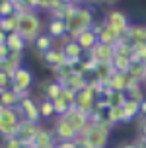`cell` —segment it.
I'll use <instances>...</instances> for the list:
<instances>
[{
    "label": "cell",
    "instance_id": "obj_35",
    "mask_svg": "<svg viewBox=\"0 0 146 148\" xmlns=\"http://www.w3.org/2000/svg\"><path fill=\"white\" fill-rule=\"evenodd\" d=\"M142 62L146 66V43L144 45H138V47H134V53H132V62Z\"/></svg>",
    "mask_w": 146,
    "mask_h": 148
},
{
    "label": "cell",
    "instance_id": "obj_43",
    "mask_svg": "<svg viewBox=\"0 0 146 148\" xmlns=\"http://www.w3.org/2000/svg\"><path fill=\"white\" fill-rule=\"evenodd\" d=\"M10 55V49H8V45L4 43V45H0V60H4Z\"/></svg>",
    "mask_w": 146,
    "mask_h": 148
},
{
    "label": "cell",
    "instance_id": "obj_33",
    "mask_svg": "<svg viewBox=\"0 0 146 148\" xmlns=\"http://www.w3.org/2000/svg\"><path fill=\"white\" fill-rule=\"evenodd\" d=\"M62 6V2L60 0H41L39 2V8H37V12H45V14H53L55 10Z\"/></svg>",
    "mask_w": 146,
    "mask_h": 148
},
{
    "label": "cell",
    "instance_id": "obj_8",
    "mask_svg": "<svg viewBox=\"0 0 146 148\" xmlns=\"http://www.w3.org/2000/svg\"><path fill=\"white\" fill-rule=\"evenodd\" d=\"M18 109L22 111V115L25 121H31V123H41V111H39V99L33 96H25L20 99L18 103Z\"/></svg>",
    "mask_w": 146,
    "mask_h": 148
},
{
    "label": "cell",
    "instance_id": "obj_42",
    "mask_svg": "<svg viewBox=\"0 0 146 148\" xmlns=\"http://www.w3.org/2000/svg\"><path fill=\"white\" fill-rule=\"evenodd\" d=\"M22 2L29 8V10H37V8H39V2H41V0H22Z\"/></svg>",
    "mask_w": 146,
    "mask_h": 148
},
{
    "label": "cell",
    "instance_id": "obj_50",
    "mask_svg": "<svg viewBox=\"0 0 146 148\" xmlns=\"http://www.w3.org/2000/svg\"><path fill=\"white\" fill-rule=\"evenodd\" d=\"M142 148H146V138H144V146H142Z\"/></svg>",
    "mask_w": 146,
    "mask_h": 148
},
{
    "label": "cell",
    "instance_id": "obj_15",
    "mask_svg": "<svg viewBox=\"0 0 146 148\" xmlns=\"http://www.w3.org/2000/svg\"><path fill=\"white\" fill-rule=\"evenodd\" d=\"M88 55H90L95 62H111L113 57H115V47L105 45V43H97Z\"/></svg>",
    "mask_w": 146,
    "mask_h": 148
},
{
    "label": "cell",
    "instance_id": "obj_45",
    "mask_svg": "<svg viewBox=\"0 0 146 148\" xmlns=\"http://www.w3.org/2000/svg\"><path fill=\"white\" fill-rule=\"evenodd\" d=\"M140 117H146V99L140 101Z\"/></svg>",
    "mask_w": 146,
    "mask_h": 148
},
{
    "label": "cell",
    "instance_id": "obj_34",
    "mask_svg": "<svg viewBox=\"0 0 146 148\" xmlns=\"http://www.w3.org/2000/svg\"><path fill=\"white\" fill-rule=\"evenodd\" d=\"M95 64H97V62H95V60L92 59L90 55H86V57H84V59H82L80 62H78V66H76V68H78V70H82L84 74H88V76H90V74L94 72Z\"/></svg>",
    "mask_w": 146,
    "mask_h": 148
},
{
    "label": "cell",
    "instance_id": "obj_13",
    "mask_svg": "<svg viewBox=\"0 0 146 148\" xmlns=\"http://www.w3.org/2000/svg\"><path fill=\"white\" fill-rule=\"evenodd\" d=\"M45 33L51 35L55 41L62 39L64 35H68V25L64 20H58V18H49L45 22Z\"/></svg>",
    "mask_w": 146,
    "mask_h": 148
},
{
    "label": "cell",
    "instance_id": "obj_23",
    "mask_svg": "<svg viewBox=\"0 0 146 148\" xmlns=\"http://www.w3.org/2000/svg\"><path fill=\"white\" fill-rule=\"evenodd\" d=\"M6 45H8V49H10V53H20V55H23V53H25V47H27L25 39H23V37L20 35L18 31H14V33H8Z\"/></svg>",
    "mask_w": 146,
    "mask_h": 148
},
{
    "label": "cell",
    "instance_id": "obj_12",
    "mask_svg": "<svg viewBox=\"0 0 146 148\" xmlns=\"http://www.w3.org/2000/svg\"><path fill=\"white\" fill-rule=\"evenodd\" d=\"M92 29L97 33V39H99V43H105V45H111V47H115V45L119 43V39H121V35H117V33L111 29V27H107L103 20H95V23L92 25Z\"/></svg>",
    "mask_w": 146,
    "mask_h": 148
},
{
    "label": "cell",
    "instance_id": "obj_17",
    "mask_svg": "<svg viewBox=\"0 0 146 148\" xmlns=\"http://www.w3.org/2000/svg\"><path fill=\"white\" fill-rule=\"evenodd\" d=\"M23 59L25 55H20V53H10L4 60H0V70L8 72L10 76H14V72L20 66H23Z\"/></svg>",
    "mask_w": 146,
    "mask_h": 148
},
{
    "label": "cell",
    "instance_id": "obj_32",
    "mask_svg": "<svg viewBox=\"0 0 146 148\" xmlns=\"http://www.w3.org/2000/svg\"><path fill=\"white\" fill-rule=\"evenodd\" d=\"M129 76H131L132 80L144 84V80H146V66L142 64V62H138V60H136V62H132L131 68H129Z\"/></svg>",
    "mask_w": 146,
    "mask_h": 148
},
{
    "label": "cell",
    "instance_id": "obj_48",
    "mask_svg": "<svg viewBox=\"0 0 146 148\" xmlns=\"http://www.w3.org/2000/svg\"><path fill=\"white\" fill-rule=\"evenodd\" d=\"M22 148H37V146H35V144H23Z\"/></svg>",
    "mask_w": 146,
    "mask_h": 148
},
{
    "label": "cell",
    "instance_id": "obj_27",
    "mask_svg": "<svg viewBox=\"0 0 146 148\" xmlns=\"http://www.w3.org/2000/svg\"><path fill=\"white\" fill-rule=\"evenodd\" d=\"M103 99L111 105H123L127 101V92H119V90H105V94H103Z\"/></svg>",
    "mask_w": 146,
    "mask_h": 148
},
{
    "label": "cell",
    "instance_id": "obj_7",
    "mask_svg": "<svg viewBox=\"0 0 146 148\" xmlns=\"http://www.w3.org/2000/svg\"><path fill=\"white\" fill-rule=\"evenodd\" d=\"M35 55L39 57V60L43 62V66L49 68L53 74L57 72L58 68L66 66V57H64V53H62L60 47H53L51 51H47V53H35Z\"/></svg>",
    "mask_w": 146,
    "mask_h": 148
},
{
    "label": "cell",
    "instance_id": "obj_1",
    "mask_svg": "<svg viewBox=\"0 0 146 148\" xmlns=\"http://www.w3.org/2000/svg\"><path fill=\"white\" fill-rule=\"evenodd\" d=\"M43 29H45V23H43V18H41V12H37V10H27V12L20 14L18 33L25 39L27 45H33V41L43 33Z\"/></svg>",
    "mask_w": 146,
    "mask_h": 148
},
{
    "label": "cell",
    "instance_id": "obj_49",
    "mask_svg": "<svg viewBox=\"0 0 146 148\" xmlns=\"http://www.w3.org/2000/svg\"><path fill=\"white\" fill-rule=\"evenodd\" d=\"M37 148H55V146H37Z\"/></svg>",
    "mask_w": 146,
    "mask_h": 148
},
{
    "label": "cell",
    "instance_id": "obj_51",
    "mask_svg": "<svg viewBox=\"0 0 146 148\" xmlns=\"http://www.w3.org/2000/svg\"><path fill=\"white\" fill-rule=\"evenodd\" d=\"M2 109H4V107H2V103H0V111H2Z\"/></svg>",
    "mask_w": 146,
    "mask_h": 148
},
{
    "label": "cell",
    "instance_id": "obj_10",
    "mask_svg": "<svg viewBox=\"0 0 146 148\" xmlns=\"http://www.w3.org/2000/svg\"><path fill=\"white\" fill-rule=\"evenodd\" d=\"M53 131L57 134V140H76L78 138V131L68 123V119L64 115L55 117V121H53Z\"/></svg>",
    "mask_w": 146,
    "mask_h": 148
},
{
    "label": "cell",
    "instance_id": "obj_36",
    "mask_svg": "<svg viewBox=\"0 0 146 148\" xmlns=\"http://www.w3.org/2000/svg\"><path fill=\"white\" fill-rule=\"evenodd\" d=\"M14 2L12 0H0V18H6V16L14 14Z\"/></svg>",
    "mask_w": 146,
    "mask_h": 148
},
{
    "label": "cell",
    "instance_id": "obj_5",
    "mask_svg": "<svg viewBox=\"0 0 146 148\" xmlns=\"http://www.w3.org/2000/svg\"><path fill=\"white\" fill-rule=\"evenodd\" d=\"M33 84H35V76L31 72V68H27L25 64L20 66L12 76V92H16L20 97L31 96V90H33Z\"/></svg>",
    "mask_w": 146,
    "mask_h": 148
},
{
    "label": "cell",
    "instance_id": "obj_40",
    "mask_svg": "<svg viewBox=\"0 0 146 148\" xmlns=\"http://www.w3.org/2000/svg\"><path fill=\"white\" fill-rule=\"evenodd\" d=\"M55 148H76V140H58Z\"/></svg>",
    "mask_w": 146,
    "mask_h": 148
},
{
    "label": "cell",
    "instance_id": "obj_41",
    "mask_svg": "<svg viewBox=\"0 0 146 148\" xmlns=\"http://www.w3.org/2000/svg\"><path fill=\"white\" fill-rule=\"evenodd\" d=\"M117 148H140V146L136 144V140H127V142H119Z\"/></svg>",
    "mask_w": 146,
    "mask_h": 148
},
{
    "label": "cell",
    "instance_id": "obj_44",
    "mask_svg": "<svg viewBox=\"0 0 146 148\" xmlns=\"http://www.w3.org/2000/svg\"><path fill=\"white\" fill-rule=\"evenodd\" d=\"M82 4H84V6H97V4H103V0H80Z\"/></svg>",
    "mask_w": 146,
    "mask_h": 148
},
{
    "label": "cell",
    "instance_id": "obj_39",
    "mask_svg": "<svg viewBox=\"0 0 146 148\" xmlns=\"http://www.w3.org/2000/svg\"><path fill=\"white\" fill-rule=\"evenodd\" d=\"M0 144H2V148H22L23 144L20 140H18V138H16V136H10V138H4V140L0 142Z\"/></svg>",
    "mask_w": 146,
    "mask_h": 148
},
{
    "label": "cell",
    "instance_id": "obj_21",
    "mask_svg": "<svg viewBox=\"0 0 146 148\" xmlns=\"http://www.w3.org/2000/svg\"><path fill=\"white\" fill-rule=\"evenodd\" d=\"M105 121L109 123L113 129L119 125H125V113H123V105H111L105 111Z\"/></svg>",
    "mask_w": 146,
    "mask_h": 148
},
{
    "label": "cell",
    "instance_id": "obj_4",
    "mask_svg": "<svg viewBox=\"0 0 146 148\" xmlns=\"http://www.w3.org/2000/svg\"><path fill=\"white\" fill-rule=\"evenodd\" d=\"M111 131H113V127L103 119L101 123L92 125V129H90L82 138L86 140V144L90 148H105V146H107V142H109Z\"/></svg>",
    "mask_w": 146,
    "mask_h": 148
},
{
    "label": "cell",
    "instance_id": "obj_31",
    "mask_svg": "<svg viewBox=\"0 0 146 148\" xmlns=\"http://www.w3.org/2000/svg\"><path fill=\"white\" fill-rule=\"evenodd\" d=\"M39 111H41V119H43V121L57 117V113H55V105H53V101H51V99H47V97H41V99H39Z\"/></svg>",
    "mask_w": 146,
    "mask_h": 148
},
{
    "label": "cell",
    "instance_id": "obj_26",
    "mask_svg": "<svg viewBox=\"0 0 146 148\" xmlns=\"http://www.w3.org/2000/svg\"><path fill=\"white\" fill-rule=\"evenodd\" d=\"M18 25H20V14L18 12L6 16V18H0V29H4L6 33L18 31Z\"/></svg>",
    "mask_w": 146,
    "mask_h": 148
},
{
    "label": "cell",
    "instance_id": "obj_37",
    "mask_svg": "<svg viewBox=\"0 0 146 148\" xmlns=\"http://www.w3.org/2000/svg\"><path fill=\"white\" fill-rule=\"evenodd\" d=\"M12 88V76L4 70H0V90H10Z\"/></svg>",
    "mask_w": 146,
    "mask_h": 148
},
{
    "label": "cell",
    "instance_id": "obj_18",
    "mask_svg": "<svg viewBox=\"0 0 146 148\" xmlns=\"http://www.w3.org/2000/svg\"><path fill=\"white\" fill-rule=\"evenodd\" d=\"M57 134H55V131H53V127H45L41 125L39 127V133H37L35 136V146H55L57 144Z\"/></svg>",
    "mask_w": 146,
    "mask_h": 148
},
{
    "label": "cell",
    "instance_id": "obj_29",
    "mask_svg": "<svg viewBox=\"0 0 146 148\" xmlns=\"http://www.w3.org/2000/svg\"><path fill=\"white\" fill-rule=\"evenodd\" d=\"M127 99H134V101H142V99H146V92H144V86H142L140 82L132 80L131 88L127 90Z\"/></svg>",
    "mask_w": 146,
    "mask_h": 148
},
{
    "label": "cell",
    "instance_id": "obj_11",
    "mask_svg": "<svg viewBox=\"0 0 146 148\" xmlns=\"http://www.w3.org/2000/svg\"><path fill=\"white\" fill-rule=\"evenodd\" d=\"M39 127H41V123H31V121H25V119H23L14 136L22 142V144H33L37 133H39Z\"/></svg>",
    "mask_w": 146,
    "mask_h": 148
},
{
    "label": "cell",
    "instance_id": "obj_52",
    "mask_svg": "<svg viewBox=\"0 0 146 148\" xmlns=\"http://www.w3.org/2000/svg\"><path fill=\"white\" fill-rule=\"evenodd\" d=\"M144 86H146V80H144Z\"/></svg>",
    "mask_w": 146,
    "mask_h": 148
},
{
    "label": "cell",
    "instance_id": "obj_47",
    "mask_svg": "<svg viewBox=\"0 0 146 148\" xmlns=\"http://www.w3.org/2000/svg\"><path fill=\"white\" fill-rule=\"evenodd\" d=\"M119 0H103V4H109V6H113V4H117Z\"/></svg>",
    "mask_w": 146,
    "mask_h": 148
},
{
    "label": "cell",
    "instance_id": "obj_14",
    "mask_svg": "<svg viewBox=\"0 0 146 148\" xmlns=\"http://www.w3.org/2000/svg\"><path fill=\"white\" fill-rule=\"evenodd\" d=\"M125 39L131 45L138 47L146 43V23H131V27L125 33Z\"/></svg>",
    "mask_w": 146,
    "mask_h": 148
},
{
    "label": "cell",
    "instance_id": "obj_16",
    "mask_svg": "<svg viewBox=\"0 0 146 148\" xmlns=\"http://www.w3.org/2000/svg\"><path fill=\"white\" fill-rule=\"evenodd\" d=\"M132 84V78L129 76V72H113L109 80H107V88L109 90H119V92H127Z\"/></svg>",
    "mask_w": 146,
    "mask_h": 148
},
{
    "label": "cell",
    "instance_id": "obj_24",
    "mask_svg": "<svg viewBox=\"0 0 146 148\" xmlns=\"http://www.w3.org/2000/svg\"><path fill=\"white\" fill-rule=\"evenodd\" d=\"M123 113H125V123H134L140 117V101L127 99L123 103Z\"/></svg>",
    "mask_w": 146,
    "mask_h": 148
},
{
    "label": "cell",
    "instance_id": "obj_30",
    "mask_svg": "<svg viewBox=\"0 0 146 148\" xmlns=\"http://www.w3.org/2000/svg\"><path fill=\"white\" fill-rule=\"evenodd\" d=\"M20 99L22 97L18 96L16 92H12V90H2L0 92V103H2V107H18Z\"/></svg>",
    "mask_w": 146,
    "mask_h": 148
},
{
    "label": "cell",
    "instance_id": "obj_6",
    "mask_svg": "<svg viewBox=\"0 0 146 148\" xmlns=\"http://www.w3.org/2000/svg\"><path fill=\"white\" fill-rule=\"evenodd\" d=\"M103 22H105L107 27H111L117 35H121V37H125L127 29L131 27V23H132L131 18L127 16V12L119 10V8H109L105 12V16H103Z\"/></svg>",
    "mask_w": 146,
    "mask_h": 148
},
{
    "label": "cell",
    "instance_id": "obj_53",
    "mask_svg": "<svg viewBox=\"0 0 146 148\" xmlns=\"http://www.w3.org/2000/svg\"><path fill=\"white\" fill-rule=\"evenodd\" d=\"M0 92H2V90H0Z\"/></svg>",
    "mask_w": 146,
    "mask_h": 148
},
{
    "label": "cell",
    "instance_id": "obj_38",
    "mask_svg": "<svg viewBox=\"0 0 146 148\" xmlns=\"http://www.w3.org/2000/svg\"><path fill=\"white\" fill-rule=\"evenodd\" d=\"M134 125H136V136L146 138V117H138L134 121Z\"/></svg>",
    "mask_w": 146,
    "mask_h": 148
},
{
    "label": "cell",
    "instance_id": "obj_3",
    "mask_svg": "<svg viewBox=\"0 0 146 148\" xmlns=\"http://www.w3.org/2000/svg\"><path fill=\"white\" fill-rule=\"evenodd\" d=\"M23 115L18 107H4L0 111V140L14 136L18 127L22 125Z\"/></svg>",
    "mask_w": 146,
    "mask_h": 148
},
{
    "label": "cell",
    "instance_id": "obj_22",
    "mask_svg": "<svg viewBox=\"0 0 146 148\" xmlns=\"http://www.w3.org/2000/svg\"><path fill=\"white\" fill-rule=\"evenodd\" d=\"M113 72H115V68H113V64H111V62H97V64H95V68H94V72H92V76H94L95 80L107 84V80L113 76Z\"/></svg>",
    "mask_w": 146,
    "mask_h": 148
},
{
    "label": "cell",
    "instance_id": "obj_28",
    "mask_svg": "<svg viewBox=\"0 0 146 148\" xmlns=\"http://www.w3.org/2000/svg\"><path fill=\"white\" fill-rule=\"evenodd\" d=\"M111 64L115 68L117 72H129V68L132 64V59L129 55H121V53H115V57L111 60Z\"/></svg>",
    "mask_w": 146,
    "mask_h": 148
},
{
    "label": "cell",
    "instance_id": "obj_19",
    "mask_svg": "<svg viewBox=\"0 0 146 148\" xmlns=\"http://www.w3.org/2000/svg\"><path fill=\"white\" fill-rule=\"evenodd\" d=\"M76 43L80 45V47H82V51H84V53L88 55V53L92 51L95 45L99 43V39H97V33H95L94 29H86V31H82L80 35L76 37Z\"/></svg>",
    "mask_w": 146,
    "mask_h": 148
},
{
    "label": "cell",
    "instance_id": "obj_9",
    "mask_svg": "<svg viewBox=\"0 0 146 148\" xmlns=\"http://www.w3.org/2000/svg\"><path fill=\"white\" fill-rule=\"evenodd\" d=\"M95 101H97V96H95L94 88L88 84L86 88H82L80 92H76V103H74V107L84 111L86 115H90L95 107Z\"/></svg>",
    "mask_w": 146,
    "mask_h": 148
},
{
    "label": "cell",
    "instance_id": "obj_2",
    "mask_svg": "<svg viewBox=\"0 0 146 148\" xmlns=\"http://www.w3.org/2000/svg\"><path fill=\"white\" fill-rule=\"evenodd\" d=\"M95 23V10L92 6H84L80 4L78 10L74 12L68 20H66V25H68V35L76 39L82 31L92 29V25Z\"/></svg>",
    "mask_w": 146,
    "mask_h": 148
},
{
    "label": "cell",
    "instance_id": "obj_20",
    "mask_svg": "<svg viewBox=\"0 0 146 148\" xmlns=\"http://www.w3.org/2000/svg\"><path fill=\"white\" fill-rule=\"evenodd\" d=\"M64 117L68 119V123H70V125H72L76 131H78V134H80V131L86 127V123L90 121L86 113H84V111H80V109H76V107H72V109L68 111Z\"/></svg>",
    "mask_w": 146,
    "mask_h": 148
},
{
    "label": "cell",
    "instance_id": "obj_46",
    "mask_svg": "<svg viewBox=\"0 0 146 148\" xmlns=\"http://www.w3.org/2000/svg\"><path fill=\"white\" fill-rule=\"evenodd\" d=\"M6 39H8V33H6L4 29H0V45L6 43Z\"/></svg>",
    "mask_w": 146,
    "mask_h": 148
},
{
    "label": "cell",
    "instance_id": "obj_25",
    "mask_svg": "<svg viewBox=\"0 0 146 148\" xmlns=\"http://www.w3.org/2000/svg\"><path fill=\"white\" fill-rule=\"evenodd\" d=\"M33 51L35 53H47V51H51L53 47H55V39H53L51 35H47V33H41V35L37 37L35 41H33Z\"/></svg>",
    "mask_w": 146,
    "mask_h": 148
}]
</instances>
